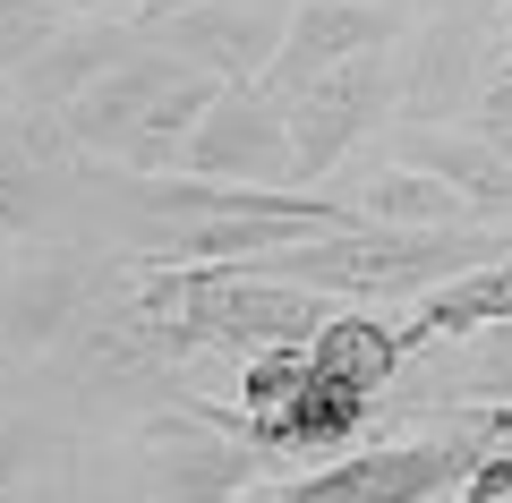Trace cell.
I'll use <instances>...</instances> for the list:
<instances>
[{
    "instance_id": "cell-12",
    "label": "cell",
    "mask_w": 512,
    "mask_h": 503,
    "mask_svg": "<svg viewBox=\"0 0 512 503\" xmlns=\"http://www.w3.org/2000/svg\"><path fill=\"white\" fill-rule=\"evenodd\" d=\"M512 316V256L504 265H470V273H453V282H436L419 299V316L402 324V342L410 350H427V342H478L487 324H504Z\"/></svg>"
},
{
    "instance_id": "cell-8",
    "label": "cell",
    "mask_w": 512,
    "mask_h": 503,
    "mask_svg": "<svg viewBox=\"0 0 512 503\" xmlns=\"http://www.w3.org/2000/svg\"><path fill=\"white\" fill-rule=\"evenodd\" d=\"M495 26L478 9H444V18L419 26V43L402 52V120H461L478 111V86L495 77Z\"/></svg>"
},
{
    "instance_id": "cell-20",
    "label": "cell",
    "mask_w": 512,
    "mask_h": 503,
    "mask_svg": "<svg viewBox=\"0 0 512 503\" xmlns=\"http://www.w3.org/2000/svg\"><path fill=\"white\" fill-rule=\"evenodd\" d=\"M0 367H9V350H0Z\"/></svg>"
},
{
    "instance_id": "cell-1",
    "label": "cell",
    "mask_w": 512,
    "mask_h": 503,
    "mask_svg": "<svg viewBox=\"0 0 512 503\" xmlns=\"http://www.w3.org/2000/svg\"><path fill=\"white\" fill-rule=\"evenodd\" d=\"M231 86V77L197 69V60L163 52V43H137L111 77H94L60 120H69L77 154L86 162H120V171H180L188 128L205 120V103Z\"/></svg>"
},
{
    "instance_id": "cell-6",
    "label": "cell",
    "mask_w": 512,
    "mask_h": 503,
    "mask_svg": "<svg viewBox=\"0 0 512 503\" xmlns=\"http://www.w3.org/2000/svg\"><path fill=\"white\" fill-rule=\"evenodd\" d=\"M137 18H146V43L231 77V86L239 77H265L282 35H291V18H282L274 0H146Z\"/></svg>"
},
{
    "instance_id": "cell-2",
    "label": "cell",
    "mask_w": 512,
    "mask_h": 503,
    "mask_svg": "<svg viewBox=\"0 0 512 503\" xmlns=\"http://www.w3.org/2000/svg\"><path fill=\"white\" fill-rule=\"evenodd\" d=\"M504 435H512L504 401H461L453 427L402 435V444H367V452H350V461H325V469H308V478H291L274 503H436V495H453Z\"/></svg>"
},
{
    "instance_id": "cell-3",
    "label": "cell",
    "mask_w": 512,
    "mask_h": 503,
    "mask_svg": "<svg viewBox=\"0 0 512 503\" xmlns=\"http://www.w3.org/2000/svg\"><path fill=\"white\" fill-rule=\"evenodd\" d=\"M274 461V452L248 435V418H222L205 401H180V410H154L146 435H137V478H146V503H239L248 478Z\"/></svg>"
},
{
    "instance_id": "cell-9",
    "label": "cell",
    "mask_w": 512,
    "mask_h": 503,
    "mask_svg": "<svg viewBox=\"0 0 512 503\" xmlns=\"http://www.w3.org/2000/svg\"><path fill=\"white\" fill-rule=\"evenodd\" d=\"M410 9L402 0H299L291 9V35H282L274 69H265V86L291 103L299 86H316L325 69H342V60L359 52H384V43H402Z\"/></svg>"
},
{
    "instance_id": "cell-10",
    "label": "cell",
    "mask_w": 512,
    "mask_h": 503,
    "mask_svg": "<svg viewBox=\"0 0 512 503\" xmlns=\"http://www.w3.org/2000/svg\"><path fill=\"white\" fill-rule=\"evenodd\" d=\"M393 154L419 162V171H436L470 214H495V222L512 214V154L487 128H470V120H402L393 128Z\"/></svg>"
},
{
    "instance_id": "cell-15",
    "label": "cell",
    "mask_w": 512,
    "mask_h": 503,
    "mask_svg": "<svg viewBox=\"0 0 512 503\" xmlns=\"http://www.w3.org/2000/svg\"><path fill=\"white\" fill-rule=\"evenodd\" d=\"M69 18H86V9H69V0H0V77H18Z\"/></svg>"
},
{
    "instance_id": "cell-5",
    "label": "cell",
    "mask_w": 512,
    "mask_h": 503,
    "mask_svg": "<svg viewBox=\"0 0 512 503\" xmlns=\"http://www.w3.org/2000/svg\"><path fill=\"white\" fill-rule=\"evenodd\" d=\"M180 171H197V180H274V188H291L299 154H291V111H282V94L265 86V77L222 86L214 103H205V120L188 128Z\"/></svg>"
},
{
    "instance_id": "cell-16",
    "label": "cell",
    "mask_w": 512,
    "mask_h": 503,
    "mask_svg": "<svg viewBox=\"0 0 512 503\" xmlns=\"http://www.w3.org/2000/svg\"><path fill=\"white\" fill-rule=\"evenodd\" d=\"M470 128H487V137L512 154V52L495 60V77L478 86V111H470Z\"/></svg>"
},
{
    "instance_id": "cell-7",
    "label": "cell",
    "mask_w": 512,
    "mask_h": 503,
    "mask_svg": "<svg viewBox=\"0 0 512 503\" xmlns=\"http://www.w3.org/2000/svg\"><path fill=\"white\" fill-rule=\"evenodd\" d=\"M86 180L69 120L60 111H18V128H0V239H35L52 231L60 197Z\"/></svg>"
},
{
    "instance_id": "cell-13",
    "label": "cell",
    "mask_w": 512,
    "mask_h": 503,
    "mask_svg": "<svg viewBox=\"0 0 512 503\" xmlns=\"http://www.w3.org/2000/svg\"><path fill=\"white\" fill-rule=\"evenodd\" d=\"M308 359H316V376H333V384H350V393H367V401H376L384 384H393V367L410 359V342H402V324L359 316V307H333V316L316 324Z\"/></svg>"
},
{
    "instance_id": "cell-4",
    "label": "cell",
    "mask_w": 512,
    "mask_h": 503,
    "mask_svg": "<svg viewBox=\"0 0 512 503\" xmlns=\"http://www.w3.org/2000/svg\"><path fill=\"white\" fill-rule=\"evenodd\" d=\"M282 111H291L299 188L333 180V162H342L367 128H384L393 111H402V43H384V52H359V60H342V69H325L316 86H299Z\"/></svg>"
},
{
    "instance_id": "cell-14",
    "label": "cell",
    "mask_w": 512,
    "mask_h": 503,
    "mask_svg": "<svg viewBox=\"0 0 512 503\" xmlns=\"http://www.w3.org/2000/svg\"><path fill=\"white\" fill-rule=\"evenodd\" d=\"M350 214L359 222H470V205H461L436 171H419V162H384L376 180L350 197Z\"/></svg>"
},
{
    "instance_id": "cell-17",
    "label": "cell",
    "mask_w": 512,
    "mask_h": 503,
    "mask_svg": "<svg viewBox=\"0 0 512 503\" xmlns=\"http://www.w3.org/2000/svg\"><path fill=\"white\" fill-rule=\"evenodd\" d=\"M504 35H512V0H504Z\"/></svg>"
},
{
    "instance_id": "cell-19",
    "label": "cell",
    "mask_w": 512,
    "mask_h": 503,
    "mask_svg": "<svg viewBox=\"0 0 512 503\" xmlns=\"http://www.w3.org/2000/svg\"><path fill=\"white\" fill-rule=\"evenodd\" d=\"M495 503H512V486H504V495H495Z\"/></svg>"
},
{
    "instance_id": "cell-11",
    "label": "cell",
    "mask_w": 512,
    "mask_h": 503,
    "mask_svg": "<svg viewBox=\"0 0 512 503\" xmlns=\"http://www.w3.org/2000/svg\"><path fill=\"white\" fill-rule=\"evenodd\" d=\"M137 43H146V18H137V9H128V18H69V26H60V35L18 69V103H26V111H69L77 94H86L94 77H111Z\"/></svg>"
},
{
    "instance_id": "cell-18",
    "label": "cell",
    "mask_w": 512,
    "mask_h": 503,
    "mask_svg": "<svg viewBox=\"0 0 512 503\" xmlns=\"http://www.w3.org/2000/svg\"><path fill=\"white\" fill-rule=\"evenodd\" d=\"M0 503H9V495H0ZM18 503H43V495H18Z\"/></svg>"
}]
</instances>
